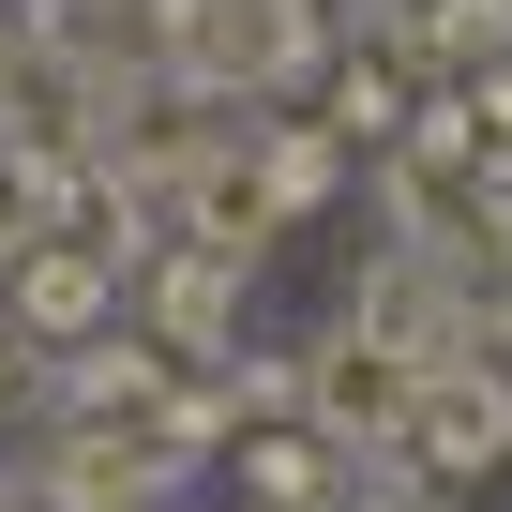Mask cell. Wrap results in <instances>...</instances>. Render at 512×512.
Listing matches in <instances>:
<instances>
[{
  "instance_id": "3957f363",
  "label": "cell",
  "mask_w": 512,
  "mask_h": 512,
  "mask_svg": "<svg viewBox=\"0 0 512 512\" xmlns=\"http://www.w3.org/2000/svg\"><path fill=\"white\" fill-rule=\"evenodd\" d=\"M181 467H196V452L151 437V422H76V437L31 467V497H46V512H166Z\"/></svg>"
},
{
  "instance_id": "30bf717a",
  "label": "cell",
  "mask_w": 512,
  "mask_h": 512,
  "mask_svg": "<svg viewBox=\"0 0 512 512\" xmlns=\"http://www.w3.org/2000/svg\"><path fill=\"white\" fill-rule=\"evenodd\" d=\"M422 46L437 61H497L512 46V0H422Z\"/></svg>"
},
{
  "instance_id": "4fadbf2b",
  "label": "cell",
  "mask_w": 512,
  "mask_h": 512,
  "mask_svg": "<svg viewBox=\"0 0 512 512\" xmlns=\"http://www.w3.org/2000/svg\"><path fill=\"white\" fill-rule=\"evenodd\" d=\"M332 512H362V497H332Z\"/></svg>"
},
{
  "instance_id": "7a4b0ae2",
  "label": "cell",
  "mask_w": 512,
  "mask_h": 512,
  "mask_svg": "<svg viewBox=\"0 0 512 512\" xmlns=\"http://www.w3.org/2000/svg\"><path fill=\"white\" fill-rule=\"evenodd\" d=\"M166 46H181V91H272L317 46V0H166Z\"/></svg>"
},
{
  "instance_id": "8992f818",
  "label": "cell",
  "mask_w": 512,
  "mask_h": 512,
  "mask_svg": "<svg viewBox=\"0 0 512 512\" xmlns=\"http://www.w3.org/2000/svg\"><path fill=\"white\" fill-rule=\"evenodd\" d=\"M166 196L196 211V241H211V256H241V272H256V241H272V226H287V211H272V181H256V151H241V136H226L211 166H181Z\"/></svg>"
},
{
  "instance_id": "6da1fadb",
  "label": "cell",
  "mask_w": 512,
  "mask_h": 512,
  "mask_svg": "<svg viewBox=\"0 0 512 512\" xmlns=\"http://www.w3.org/2000/svg\"><path fill=\"white\" fill-rule=\"evenodd\" d=\"M407 392H422V347H407V332H377V317L317 332V347H302V377H287V407H302L332 452H392V437H407Z\"/></svg>"
},
{
  "instance_id": "ba28073f",
  "label": "cell",
  "mask_w": 512,
  "mask_h": 512,
  "mask_svg": "<svg viewBox=\"0 0 512 512\" xmlns=\"http://www.w3.org/2000/svg\"><path fill=\"white\" fill-rule=\"evenodd\" d=\"M241 482L272 497V512H332V437H317V422H287V437H256V452H241Z\"/></svg>"
},
{
  "instance_id": "8fae6325",
  "label": "cell",
  "mask_w": 512,
  "mask_h": 512,
  "mask_svg": "<svg viewBox=\"0 0 512 512\" xmlns=\"http://www.w3.org/2000/svg\"><path fill=\"white\" fill-rule=\"evenodd\" d=\"M16 392H31V332L0 317V407H16Z\"/></svg>"
},
{
  "instance_id": "277c9868",
  "label": "cell",
  "mask_w": 512,
  "mask_h": 512,
  "mask_svg": "<svg viewBox=\"0 0 512 512\" xmlns=\"http://www.w3.org/2000/svg\"><path fill=\"white\" fill-rule=\"evenodd\" d=\"M106 302H121V241H16L0 256V317L31 347H91Z\"/></svg>"
},
{
  "instance_id": "5b68a950",
  "label": "cell",
  "mask_w": 512,
  "mask_h": 512,
  "mask_svg": "<svg viewBox=\"0 0 512 512\" xmlns=\"http://www.w3.org/2000/svg\"><path fill=\"white\" fill-rule=\"evenodd\" d=\"M407 467H437V482H482V467H512V392L482 377V362H422V392H407V437H392Z\"/></svg>"
},
{
  "instance_id": "9c48e42d",
  "label": "cell",
  "mask_w": 512,
  "mask_h": 512,
  "mask_svg": "<svg viewBox=\"0 0 512 512\" xmlns=\"http://www.w3.org/2000/svg\"><path fill=\"white\" fill-rule=\"evenodd\" d=\"M256 181H272V211H317L347 181V136H256Z\"/></svg>"
},
{
  "instance_id": "7c38bea8",
  "label": "cell",
  "mask_w": 512,
  "mask_h": 512,
  "mask_svg": "<svg viewBox=\"0 0 512 512\" xmlns=\"http://www.w3.org/2000/svg\"><path fill=\"white\" fill-rule=\"evenodd\" d=\"M16 241H31V211H16V196H0V256H16Z\"/></svg>"
},
{
  "instance_id": "52a82bcc",
  "label": "cell",
  "mask_w": 512,
  "mask_h": 512,
  "mask_svg": "<svg viewBox=\"0 0 512 512\" xmlns=\"http://www.w3.org/2000/svg\"><path fill=\"white\" fill-rule=\"evenodd\" d=\"M226 317H241V256H181V272H151V347H181V362H211L226 347Z\"/></svg>"
}]
</instances>
